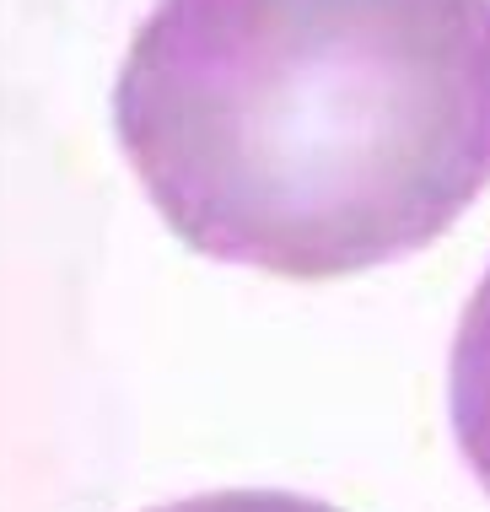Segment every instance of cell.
Masks as SVG:
<instances>
[{
    "mask_svg": "<svg viewBox=\"0 0 490 512\" xmlns=\"http://www.w3.org/2000/svg\"><path fill=\"white\" fill-rule=\"evenodd\" d=\"M114 135L189 248L329 281L490 189V0H157Z\"/></svg>",
    "mask_w": 490,
    "mask_h": 512,
    "instance_id": "obj_1",
    "label": "cell"
},
{
    "mask_svg": "<svg viewBox=\"0 0 490 512\" xmlns=\"http://www.w3.org/2000/svg\"><path fill=\"white\" fill-rule=\"evenodd\" d=\"M447 410H453V437L464 453L469 475L490 496V270L474 286L464 324L453 340V362H447Z\"/></svg>",
    "mask_w": 490,
    "mask_h": 512,
    "instance_id": "obj_2",
    "label": "cell"
},
{
    "mask_svg": "<svg viewBox=\"0 0 490 512\" xmlns=\"http://www.w3.org/2000/svg\"><path fill=\"white\" fill-rule=\"evenodd\" d=\"M151 512H340V507L318 502V496H302V491L248 486V491H200V496H184V502H167Z\"/></svg>",
    "mask_w": 490,
    "mask_h": 512,
    "instance_id": "obj_3",
    "label": "cell"
}]
</instances>
